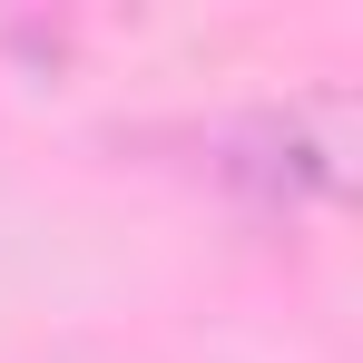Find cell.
<instances>
[{
  "mask_svg": "<svg viewBox=\"0 0 363 363\" xmlns=\"http://www.w3.org/2000/svg\"><path fill=\"white\" fill-rule=\"evenodd\" d=\"M354 138H363V108L344 89L324 99H285V108H255L236 118L226 138V177L265 206H304V196H344L354 186Z\"/></svg>",
  "mask_w": 363,
  "mask_h": 363,
  "instance_id": "cell-1",
  "label": "cell"
}]
</instances>
